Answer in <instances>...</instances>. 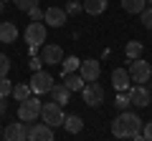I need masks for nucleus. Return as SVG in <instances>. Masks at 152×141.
I'll return each instance as SVG.
<instances>
[{
	"label": "nucleus",
	"instance_id": "obj_30",
	"mask_svg": "<svg viewBox=\"0 0 152 141\" xmlns=\"http://www.w3.org/2000/svg\"><path fill=\"white\" fill-rule=\"evenodd\" d=\"M43 13L46 10H41V8H31V10H28V18H31V20H43Z\"/></svg>",
	"mask_w": 152,
	"mask_h": 141
},
{
	"label": "nucleus",
	"instance_id": "obj_5",
	"mask_svg": "<svg viewBox=\"0 0 152 141\" xmlns=\"http://www.w3.org/2000/svg\"><path fill=\"white\" fill-rule=\"evenodd\" d=\"M129 78L134 83H147L152 78V68H150V63L147 60H142V58H132V63H129Z\"/></svg>",
	"mask_w": 152,
	"mask_h": 141
},
{
	"label": "nucleus",
	"instance_id": "obj_22",
	"mask_svg": "<svg viewBox=\"0 0 152 141\" xmlns=\"http://www.w3.org/2000/svg\"><path fill=\"white\" fill-rule=\"evenodd\" d=\"M142 48H145V45H142L140 43V40H129V43H127L124 45V53H127V58H140V55H142Z\"/></svg>",
	"mask_w": 152,
	"mask_h": 141
},
{
	"label": "nucleus",
	"instance_id": "obj_24",
	"mask_svg": "<svg viewBox=\"0 0 152 141\" xmlns=\"http://www.w3.org/2000/svg\"><path fill=\"white\" fill-rule=\"evenodd\" d=\"M13 93V83L8 81V76H3L0 78V98H8Z\"/></svg>",
	"mask_w": 152,
	"mask_h": 141
},
{
	"label": "nucleus",
	"instance_id": "obj_6",
	"mask_svg": "<svg viewBox=\"0 0 152 141\" xmlns=\"http://www.w3.org/2000/svg\"><path fill=\"white\" fill-rule=\"evenodd\" d=\"M127 101H129V106H137V109H147L152 101V93L147 91L142 83H137V86L127 88Z\"/></svg>",
	"mask_w": 152,
	"mask_h": 141
},
{
	"label": "nucleus",
	"instance_id": "obj_12",
	"mask_svg": "<svg viewBox=\"0 0 152 141\" xmlns=\"http://www.w3.org/2000/svg\"><path fill=\"white\" fill-rule=\"evenodd\" d=\"M41 60H43L46 65H56V63H61L64 60V50H61V45H41Z\"/></svg>",
	"mask_w": 152,
	"mask_h": 141
},
{
	"label": "nucleus",
	"instance_id": "obj_25",
	"mask_svg": "<svg viewBox=\"0 0 152 141\" xmlns=\"http://www.w3.org/2000/svg\"><path fill=\"white\" fill-rule=\"evenodd\" d=\"M64 10H66V15H79V13L84 10V5L79 3V0H71V3H66Z\"/></svg>",
	"mask_w": 152,
	"mask_h": 141
},
{
	"label": "nucleus",
	"instance_id": "obj_23",
	"mask_svg": "<svg viewBox=\"0 0 152 141\" xmlns=\"http://www.w3.org/2000/svg\"><path fill=\"white\" fill-rule=\"evenodd\" d=\"M79 63H81V60L76 58V55H69V58L66 60H61V73H74V70H79Z\"/></svg>",
	"mask_w": 152,
	"mask_h": 141
},
{
	"label": "nucleus",
	"instance_id": "obj_29",
	"mask_svg": "<svg viewBox=\"0 0 152 141\" xmlns=\"http://www.w3.org/2000/svg\"><path fill=\"white\" fill-rule=\"evenodd\" d=\"M114 106H117L119 111H127V106H129V101H127L124 91H119V96H117V101H114Z\"/></svg>",
	"mask_w": 152,
	"mask_h": 141
},
{
	"label": "nucleus",
	"instance_id": "obj_2",
	"mask_svg": "<svg viewBox=\"0 0 152 141\" xmlns=\"http://www.w3.org/2000/svg\"><path fill=\"white\" fill-rule=\"evenodd\" d=\"M104 86L102 83H94V81H86V86L81 88V98L86 106H91V109H96V106H102L104 103Z\"/></svg>",
	"mask_w": 152,
	"mask_h": 141
},
{
	"label": "nucleus",
	"instance_id": "obj_32",
	"mask_svg": "<svg viewBox=\"0 0 152 141\" xmlns=\"http://www.w3.org/2000/svg\"><path fill=\"white\" fill-rule=\"evenodd\" d=\"M142 136H145L147 141H152V121H147V124H142Z\"/></svg>",
	"mask_w": 152,
	"mask_h": 141
},
{
	"label": "nucleus",
	"instance_id": "obj_8",
	"mask_svg": "<svg viewBox=\"0 0 152 141\" xmlns=\"http://www.w3.org/2000/svg\"><path fill=\"white\" fill-rule=\"evenodd\" d=\"M26 43H31V45H43L46 43V25L41 20H33L26 25Z\"/></svg>",
	"mask_w": 152,
	"mask_h": 141
},
{
	"label": "nucleus",
	"instance_id": "obj_20",
	"mask_svg": "<svg viewBox=\"0 0 152 141\" xmlns=\"http://www.w3.org/2000/svg\"><path fill=\"white\" fill-rule=\"evenodd\" d=\"M145 5H147V0H122V8L127 13H132V15H140L145 10Z\"/></svg>",
	"mask_w": 152,
	"mask_h": 141
},
{
	"label": "nucleus",
	"instance_id": "obj_10",
	"mask_svg": "<svg viewBox=\"0 0 152 141\" xmlns=\"http://www.w3.org/2000/svg\"><path fill=\"white\" fill-rule=\"evenodd\" d=\"M28 129H31V126H28L26 121L8 124L5 131H3V139H8V141H26V139H28Z\"/></svg>",
	"mask_w": 152,
	"mask_h": 141
},
{
	"label": "nucleus",
	"instance_id": "obj_18",
	"mask_svg": "<svg viewBox=\"0 0 152 141\" xmlns=\"http://www.w3.org/2000/svg\"><path fill=\"white\" fill-rule=\"evenodd\" d=\"M61 126H64L69 134H79V131L84 129V121H81V116L71 114V116H66V119H64V124H61Z\"/></svg>",
	"mask_w": 152,
	"mask_h": 141
},
{
	"label": "nucleus",
	"instance_id": "obj_9",
	"mask_svg": "<svg viewBox=\"0 0 152 141\" xmlns=\"http://www.w3.org/2000/svg\"><path fill=\"white\" fill-rule=\"evenodd\" d=\"M79 76L84 78V83H86V81H96V78L102 76V63L94 60V58L81 60V63H79Z\"/></svg>",
	"mask_w": 152,
	"mask_h": 141
},
{
	"label": "nucleus",
	"instance_id": "obj_13",
	"mask_svg": "<svg viewBox=\"0 0 152 141\" xmlns=\"http://www.w3.org/2000/svg\"><path fill=\"white\" fill-rule=\"evenodd\" d=\"M28 141H53V129L48 124H31Z\"/></svg>",
	"mask_w": 152,
	"mask_h": 141
},
{
	"label": "nucleus",
	"instance_id": "obj_31",
	"mask_svg": "<svg viewBox=\"0 0 152 141\" xmlns=\"http://www.w3.org/2000/svg\"><path fill=\"white\" fill-rule=\"evenodd\" d=\"M28 65H31V70H41V65H43V60L38 58V55H31V60H28Z\"/></svg>",
	"mask_w": 152,
	"mask_h": 141
},
{
	"label": "nucleus",
	"instance_id": "obj_33",
	"mask_svg": "<svg viewBox=\"0 0 152 141\" xmlns=\"http://www.w3.org/2000/svg\"><path fill=\"white\" fill-rule=\"evenodd\" d=\"M3 8H5V5H3V0H0V13H3Z\"/></svg>",
	"mask_w": 152,
	"mask_h": 141
},
{
	"label": "nucleus",
	"instance_id": "obj_3",
	"mask_svg": "<svg viewBox=\"0 0 152 141\" xmlns=\"http://www.w3.org/2000/svg\"><path fill=\"white\" fill-rule=\"evenodd\" d=\"M41 106H43V103L38 101V98L28 96L26 101H20V106H18V119L26 121V124H33V121L41 116Z\"/></svg>",
	"mask_w": 152,
	"mask_h": 141
},
{
	"label": "nucleus",
	"instance_id": "obj_14",
	"mask_svg": "<svg viewBox=\"0 0 152 141\" xmlns=\"http://www.w3.org/2000/svg\"><path fill=\"white\" fill-rule=\"evenodd\" d=\"M129 70L127 68H114L112 70V86L117 88V93L119 91H127V88H129Z\"/></svg>",
	"mask_w": 152,
	"mask_h": 141
},
{
	"label": "nucleus",
	"instance_id": "obj_1",
	"mask_svg": "<svg viewBox=\"0 0 152 141\" xmlns=\"http://www.w3.org/2000/svg\"><path fill=\"white\" fill-rule=\"evenodd\" d=\"M142 124H145V121H142L137 114H132V111H122V114L112 121V134L117 136V139H129L132 134L142 131Z\"/></svg>",
	"mask_w": 152,
	"mask_h": 141
},
{
	"label": "nucleus",
	"instance_id": "obj_15",
	"mask_svg": "<svg viewBox=\"0 0 152 141\" xmlns=\"http://www.w3.org/2000/svg\"><path fill=\"white\" fill-rule=\"evenodd\" d=\"M18 40V28L15 23L5 20V23H0V43H15Z\"/></svg>",
	"mask_w": 152,
	"mask_h": 141
},
{
	"label": "nucleus",
	"instance_id": "obj_11",
	"mask_svg": "<svg viewBox=\"0 0 152 141\" xmlns=\"http://www.w3.org/2000/svg\"><path fill=\"white\" fill-rule=\"evenodd\" d=\"M66 10L64 8H58V5H51V8H46V13H43V20L48 23L51 28H64L66 25Z\"/></svg>",
	"mask_w": 152,
	"mask_h": 141
},
{
	"label": "nucleus",
	"instance_id": "obj_19",
	"mask_svg": "<svg viewBox=\"0 0 152 141\" xmlns=\"http://www.w3.org/2000/svg\"><path fill=\"white\" fill-rule=\"evenodd\" d=\"M64 81H66L64 86L69 88L71 93H74V91H81V88H84V78L79 76V73H76V70H74V73H66V76H64Z\"/></svg>",
	"mask_w": 152,
	"mask_h": 141
},
{
	"label": "nucleus",
	"instance_id": "obj_35",
	"mask_svg": "<svg viewBox=\"0 0 152 141\" xmlns=\"http://www.w3.org/2000/svg\"><path fill=\"white\" fill-rule=\"evenodd\" d=\"M3 3H5V0H3Z\"/></svg>",
	"mask_w": 152,
	"mask_h": 141
},
{
	"label": "nucleus",
	"instance_id": "obj_7",
	"mask_svg": "<svg viewBox=\"0 0 152 141\" xmlns=\"http://www.w3.org/2000/svg\"><path fill=\"white\" fill-rule=\"evenodd\" d=\"M28 86H31V91L36 93V96H41V93H48L51 86H53V78L46 73V70H33L31 81H28Z\"/></svg>",
	"mask_w": 152,
	"mask_h": 141
},
{
	"label": "nucleus",
	"instance_id": "obj_17",
	"mask_svg": "<svg viewBox=\"0 0 152 141\" xmlns=\"http://www.w3.org/2000/svg\"><path fill=\"white\" fill-rule=\"evenodd\" d=\"M107 3L109 0H84L81 5H84V10H86L89 15H102V13L107 10Z\"/></svg>",
	"mask_w": 152,
	"mask_h": 141
},
{
	"label": "nucleus",
	"instance_id": "obj_27",
	"mask_svg": "<svg viewBox=\"0 0 152 141\" xmlns=\"http://www.w3.org/2000/svg\"><path fill=\"white\" fill-rule=\"evenodd\" d=\"M140 18H142V25H145L147 30H152V8H145V10L140 13Z\"/></svg>",
	"mask_w": 152,
	"mask_h": 141
},
{
	"label": "nucleus",
	"instance_id": "obj_16",
	"mask_svg": "<svg viewBox=\"0 0 152 141\" xmlns=\"http://www.w3.org/2000/svg\"><path fill=\"white\" fill-rule=\"evenodd\" d=\"M48 93H51V98H53L56 103H69L71 101V91L64 86V83H53Z\"/></svg>",
	"mask_w": 152,
	"mask_h": 141
},
{
	"label": "nucleus",
	"instance_id": "obj_4",
	"mask_svg": "<svg viewBox=\"0 0 152 141\" xmlns=\"http://www.w3.org/2000/svg\"><path fill=\"white\" fill-rule=\"evenodd\" d=\"M41 119H43V124H48L51 129H56V126L64 124V111H61V103L51 101V103H43L41 106Z\"/></svg>",
	"mask_w": 152,
	"mask_h": 141
},
{
	"label": "nucleus",
	"instance_id": "obj_26",
	"mask_svg": "<svg viewBox=\"0 0 152 141\" xmlns=\"http://www.w3.org/2000/svg\"><path fill=\"white\" fill-rule=\"evenodd\" d=\"M13 3H15V8H18L20 13H28L31 8L38 5V0H13Z\"/></svg>",
	"mask_w": 152,
	"mask_h": 141
},
{
	"label": "nucleus",
	"instance_id": "obj_21",
	"mask_svg": "<svg viewBox=\"0 0 152 141\" xmlns=\"http://www.w3.org/2000/svg\"><path fill=\"white\" fill-rule=\"evenodd\" d=\"M13 96H15V101L20 103V101H26L28 96H33V91H31L28 83H15V86H13Z\"/></svg>",
	"mask_w": 152,
	"mask_h": 141
},
{
	"label": "nucleus",
	"instance_id": "obj_28",
	"mask_svg": "<svg viewBox=\"0 0 152 141\" xmlns=\"http://www.w3.org/2000/svg\"><path fill=\"white\" fill-rule=\"evenodd\" d=\"M8 70H10V58L5 53H0V78L8 76Z\"/></svg>",
	"mask_w": 152,
	"mask_h": 141
},
{
	"label": "nucleus",
	"instance_id": "obj_34",
	"mask_svg": "<svg viewBox=\"0 0 152 141\" xmlns=\"http://www.w3.org/2000/svg\"><path fill=\"white\" fill-rule=\"evenodd\" d=\"M147 3H152V0H147Z\"/></svg>",
	"mask_w": 152,
	"mask_h": 141
}]
</instances>
